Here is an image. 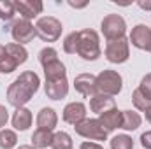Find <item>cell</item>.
Returning <instances> with one entry per match:
<instances>
[{"label":"cell","instance_id":"cell-1","mask_svg":"<svg viewBox=\"0 0 151 149\" xmlns=\"http://www.w3.org/2000/svg\"><path fill=\"white\" fill-rule=\"evenodd\" d=\"M39 84H40V79L35 72L27 70V72L19 74V77L16 81H12L11 86L7 88V102L11 105H14L16 109L23 107L37 93Z\"/></svg>","mask_w":151,"mask_h":149},{"label":"cell","instance_id":"cell-2","mask_svg":"<svg viewBox=\"0 0 151 149\" xmlns=\"http://www.w3.org/2000/svg\"><path fill=\"white\" fill-rule=\"evenodd\" d=\"M77 54L83 60L93 62L100 56V44L99 35L91 28H84L79 32V42H77Z\"/></svg>","mask_w":151,"mask_h":149},{"label":"cell","instance_id":"cell-3","mask_svg":"<svg viewBox=\"0 0 151 149\" xmlns=\"http://www.w3.org/2000/svg\"><path fill=\"white\" fill-rule=\"evenodd\" d=\"M35 32L44 42H55L62 35V23L53 16L39 18L35 23Z\"/></svg>","mask_w":151,"mask_h":149},{"label":"cell","instance_id":"cell-4","mask_svg":"<svg viewBox=\"0 0 151 149\" xmlns=\"http://www.w3.org/2000/svg\"><path fill=\"white\" fill-rule=\"evenodd\" d=\"M121 84H123L121 75L114 70H104L97 75V90L102 95H109V97L118 95L121 91Z\"/></svg>","mask_w":151,"mask_h":149},{"label":"cell","instance_id":"cell-5","mask_svg":"<svg viewBox=\"0 0 151 149\" xmlns=\"http://www.w3.org/2000/svg\"><path fill=\"white\" fill-rule=\"evenodd\" d=\"M102 34L107 40H116V39L125 37L127 32V23L119 14H107L102 19Z\"/></svg>","mask_w":151,"mask_h":149},{"label":"cell","instance_id":"cell-6","mask_svg":"<svg viewBox=\"0 0 151 149\" xmlns=\"http://www.w3.org/2000/svg\"><path fill=\"white\" fill-rule=\"evenodd\" d=\"M74 128L77 135L90 139V140H106L107 139V132L102 128L99 119H84L79 125H76Z\"/></svg>","mask_w":151,"mask_h":149},{"label":"cell","instance_id":"cell-7","mask_svg":"<svg viewBox=\"0 0 151 149\" xmlns=\"http://www.w3.org/2000/svg\"><path fill=\"white\" fill-rule=\"evenodd\" d=\"M130 53H128V40L125 37L109 40L107 47H106V58L111 63H125L128 60Z\"/></svg>","mask_w":151,"mask_h":149},{"label":"cell","instance_id":"cell-8","mask_svg":"<svg viewBox=\"0 0 151 149\" xmlns=\"http://www.w3.org/2000/svg\"><path fill=\"white\" fill-rule=\"evenodd\" d=\"M11 34H12V39L16 40V44H27V42H32L34 37L37 35L35 32V27L28 21V19H18L12 28H11Z\"/></svg>","mask_w":151,"mask_h":149},{"label":"cell","instance_id":"cell-9","mask_svg":"<svg viewBox=\"0 0 151 149\" xmlns=\"http://www.w3.org/2000/svg\"><path fill=\"white\" fill-rule=\"evenodd\" d=\"M74 86L76 90L86 97V98H93L95 95H99V90H97V77L91 74H79L74 79Z\"/></svg>","mask_w":151,"mask_h":149},{"label":"cell","instance_id":"cell-10","mask_svg":"<svg viewBox=\"0 0 151 149\" xmlns=\"http://www.w3.org/2000/svg\"><path fill=\"white\" fill-rule=\"evenodd\" d=\"M130 42L137 49H144V51L151 53V28L146 25L134 27V30L130 34Z\"/></svg>","mask_w":151,"mask_h":149},{"label":"cell","instance_id":"cell-11","mask_svg":"<svg viewBox=\"0 0 151 149\" xmlns=\"http://www.w3.org/2000/svg\"><path fill=\"white\" fill-rule=\"evenodd\" d=\"M14 7H16V12H19L21 19H34L37 14L42 12V2L39 0H18L14 2Z\"/></svg>","mask_w":151,"mask_h":149},{"label":"cell","instance_id":"cell-12","mask_svg":"<svg viewBox=\"0 0 151 149\" xmlns=\"http://www.w3.org/2000/svg\"><path fill=\"white\" fill-rule=\"evenodd\" d=\"M86 119V107L81 102H72L69 105H65L63 109V121L69 125H79L81 121Z\"/></svg>","mask_w":151,"mask_h":149},{"label":"cell","instance_id":"cell-13","mask_svg":"<svg viewBox=\"0 0 151 149\" xmlns=\"http://www.w3.org/2000/svg\"><path fill=\"white\" fill-rule=\"evenodd\" d=\"M99 123H100L102 128L109 133V132H113V130H116V128H121V123H123V112L118 111V109L114 107V109H111V111L100 114Z\"/></svg>","mask_w":151,"mask_h":149},{"label":"cell","instance_id":"cell-14","mask_svg":"<svg viewBox=\"0 0 151 149\" xmlns=\"http://www.w3.org/2000/svg\"><path fill=\"white\" fill-rule=\"evenodd\" d=\"M69 93V82L67 77L63 79H56V81H46V95L53 100H60L65 98Z\"/></svg>","mask_w":151,"mask_h":149},{"label":"cell","instance_id":"cell-15","mask_svg":"<svg viewBox=\"0 0 151 149\" xmlns=\"http://www.w3.org/2000/svg\"><path fill=\"white\" fill-rule=\"evenodd\" d=\"M58 123V116L51 107H44L37 114V126L40 130H53Z\"/></svg>","mask_w":151,"mask_h":149},{"label":"cell","instance_id":"cell-16","mask_svg":"<svg viewBox=\"0 0 151 149\" xmlns=\"http://www.w3.org/2000/svg\"><path fill=\"white\" fill-rule=\"evenodd\" d=\"M90 109H91L93 112H97V114H104V112L114 109V98L113 97H109V95H102V93H99V95H95V97L91 98V102H90Z\"/></svg>","mask_w":151,"mask_h":149},{"label":"cell","instance_id":"cell-17","mask_svg":"<svg viewBox=\"0 0 151 149\" xmlns=\"http://www.w3.org/2000/svg\"><path fill=\"white\" fill-rule=\"evenodd\" d=\"M30 125H32V112L28 111V109L19 107V109L14 111V114H12V126L16 130L25 132V130H28Z\"/></svg>","mask_w":151,"mask_h":149},{"label":"cell","instance_id":"cell-18","mask_svg":"<svg viewBox=\"0 0 151 149\" xmlns=\"http://www.w3.org/2000/svg\"><path fill=\"white\" fill-rule=\"evenodd\" d=\"M44 74H46V81H56V79L67 77V70L60 60H55L44 67Z\"/></svg>","mask_w":151,"mask_h":149},{"label":"cell","instance_id":"cell-19","mask_svg":"<svg viewBox=\"0 0 151 149\" xmlns=\"http://www.w3.org/2000/svg\"><path fill=\"white\" fill-rule=\"evenodd\" d=\"M53 135H55V133H53L51 130H40V128H37V130L34 132V135H32V144H34V148L44 149V148H47V146H51Z\"/></svg>","mask_w":151,"mask_h":149},{"label":"cell","instance_id":"cell-20","mask_svg":"<svg viewBox=\"0 0 151 149\" xmlns=\"http://www.w3.org/2000/svg\"><path fill=\"white\" fill-rule=\"evenodd\" d=\"M5 51H7V54L16 62V65H21V63H25L27 62V58H28V53H27V49L21 46V44H16V42H12V44H7L5 46Z\"/></svg>","mask_w":151,"mask_h":149},{"label":"cell","instance_id":"cell-21","mask_svg":"<svg viewBox=\"0 0 151 149\" xmlns=\"http://www.w3.org/2000/svg\"><path fill=\"white\" fill-rule=\"evenodd\" d=\"M121 112H123V123H121L123 130L132 132V130H137L141 126L142 119H141V116L137 112H134V111H121Z\"/></svg>","mask_w":151,"mask_h":149},{"label":"cell","instance_id":"cell-22","mask_svg":"<svg viewBox=\"0 0 151 149\" xmlns=\"http://www.w3.org/2000/svg\"><path fill=\"white\" fill-rule=\"evenodd\" d=\"M53 149H72V139L69 133L65 132H58L53 135V142H51Z\"/></svg>","mask_w":151,"mask_h":149},{"label":"cell","instance_id":"cell-23","mask_svg":"<svg viewBox=\"0 0 151 149\" xmlns=\"http://www.w3.org/2000/svg\"><path fill=\"white\" fill-rule=\"evenodd\" d=\"M18 142V137L12 130H2L0 132V148L2 149H12Z\"/></svg>","mask_w":151,"mask_h":149},{"label":"cell","instance_id":"cell-24","mask_svg":"<svg viewBox=\"0 0 151 149\" xmlns=\"http://www.w3.org/2000/svg\"><path fill=\"white\" fill-rule=\"evenodd\" d=\"M16 14V7H14V2H9V0H4L0 2V19L2 21H11Z\"/></svg>","mask_w":151,"mask_h":149},{"label":"cell","instance_id":"cell-25","mask_svg":"<svg viewBox=\"0 0 151 149\" xmlns=\"http://www.w3.org/2000/svg\"><path fill=\"white\" fill-rule=\"evenodd\" d=\"M111 149H134V140L128 135H116L111 139Z\"/></svg>","mask_w":151,"mask_h":149},{"label":"cell","instance_id":"cell-26","mask_svg":"<svg viewBox=\"0 0 151 149\" xmlns=\"http://www.w3.org/2000/svg\"><path fill=\"white\" fill-rule=\"evenodd\" d=\"M77 42H79V32L69 34V35L65 37V40H63V49H65V53L76 54V53H77Z\"/></svg>","mask_w":151,"mask_h":149},{"label":"cell","instance_id":"cell-27","mask_svg":"<svg viewBox=\"0 0 151 149\" xmlns=\"http://www.w3.org/2000/svg\"><path fill=\"white\" fill-rule=\"evenodd\" d=\"M55 60H58V53H56L53 47H44V49L39 53V62H40L42 67H46L47 63H51V62H55Z\"/></svg>","mask_w":151,"mask_h":149},{"label":"cell","instance_id":"cell-28","mask_svg":"<svg viewBox=\"0 0 151 149\" xmlns=\"http://www.w3.org/2000/svg\"><path fill=\"white\" fill-rule=\"evenodd\" d=\"M132 102H134V105H135L139 111H146L148 107H151V100H148L139 90L134 91V95H132Z\"/></svg>","mask_w":151,"mask_h":149},{"label":"cell","instance_id":"cell-29","mask_svg":"<svg viewBox=\"0 0 151 149\" xmlns=\"http://www.w3.org/2000/svg\"><path fill=\"white\" fill-rule=\"evenodd\" d=\"M148 100H151V74L144 75L142 77V81H141V84H139V88H137Z\"/></svg>","mask_w":151,"mask_h":149},{"label":"cell","instance_id":"cell-30","mask_svg":"<svg viewBox=\"0 0 151 149\" xmlns=\"http://www.w3.org/2000/svg\"><path fill=\"white\" fill-rule=\"evenodd\" d=\"M141 144L144 149H151V132H146L141 135Z\"/></svg>","mask_w":151,"mask_h":149},{"label":"cell","instance_id":"cell-31","mask_svg":"<svg viewBox=\"0 0 151 149\" xmlns=\"http://www.w3.org/2000/svg\"><path fill=\"white\" fill-rule=\"evenodd\" d=\"M7 119H9V111L4 105H0V128L7 123Z\"/></svg>","mask_w":151,"mask_h":149},{"label":"cell","instance_id":"cell-32","mask_svg":"<svg viewBox=\"0 0 151 149\" xmlns=\"http://www.w3.org/2000/svg\"><path fill=\"white\" fill-rule=\"evenodd\" d=\"M79 149H104V148L100 144H97V142H83Z\"/></svg>","mask_w":151,"mask_h":149},{"label":"cell","instance_id":"cell-33","mask_svg":"<svg viewBox=\"0 0 151 149\" xmlns=\"http://www.w3.org/2000/svg\"><path fill=\"white\" fill-rule=\"evenodd\" d=\"M137 5H139L141 9H144V11H151V0L150 2H148V0H139Z\"/></svg>","mask_w":151,"mask_h":149},{"label":"cell","instance_id":"cell-34","mask_svg":"<svg viewBox=\"0 0 151 149\" xmlns=\"http://www.w3.org/2000/svg\"><path fill=\"white\" fill-rule=\"evenodd\" d=\"M5 56H7V51H5V46H0V63L5 60Z\"/></svg>","mask_w":151,"mask_h":149},{"label":"cell","instance_id":"cell-35","mask_svg":"<svg viewBox=\"0 0 151 149\" xmlns=\"http://www.w3.org/2000/svg\"><path fill=\"white\" fill-rule=\"evenodd\" d=\"M69 5H70V7H76V9H81V7H86V2H83V4H76V2H69Z\"/></svg>","mask_w":151,"mask_h":149},{"label":"cell","instance_id":"cell-36","mask_svg":"<svg viewBox=\"0 0 151 149\" xmlns=\"http://www.w3.org/2000/svg\"><path fill=\"white\" fill-rule=\"evenodd\" d=\"M144 112H146V119H148V121L151 123V107H148V109H146Z\"/></svg>","mask_w":151,"mask_h":149},{"label":"cell","instance_id":"cell-37","mask_svg":"<svg viewBox=\"0 0 151 149\" xmlns=\"http://www.w3.org/2000/svg\"><path fill=\"white\" fill-rule=\"evenodd\" d=\"M18 149H35L34 146H19Z\"/></svg>","mask_w":151,"mask_h":149}]
</instances>
